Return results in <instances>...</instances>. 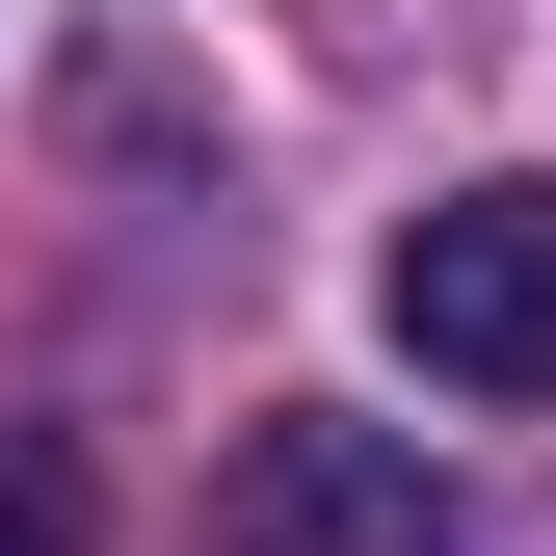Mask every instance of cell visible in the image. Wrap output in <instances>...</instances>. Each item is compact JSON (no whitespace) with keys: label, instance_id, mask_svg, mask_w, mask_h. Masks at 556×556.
I'll use <instances>...</instances> for the list:
<instances>
[{"label":"cell","instance_id":"6da1fadb","mask_svg":"<svg viewBox=\"0 0 556 556\" xmlns=\"http://www.w3.org/2000/svg\"><path fill=\"white\" fill-rule=\"evenodd\" d=\"M371 318L425 344V397H556V186H425L371 239Z\"/></svg>","mask_w":556,"mask_h":556},{"label":"cell","instance_id":"3957f363","mask_svg":"<svg viewBox=\"0 0 556 556\" xmlns=\"http://www.w3.org/2000/svg\"><path fill=\"white\" fill-rule=\"evenodd\" d=\"M106 504H80V451H53V425H0V556H80Z\"/></svg>","mask_w":556,"mask_h":556},{"label":"cell","instance_id":"7a4b0ae2","mask_svg":"<svg viewBox=\"0 0 556 556\" xmlns=\"http://www.w3.org/2000/svg\"><path fill=\"white\" fill-rule=\"evenodd\" d=\"M213 556H451V504H425V451H397V425L265 397V425L213 451Z\"/></svg>","mask_w":556,"mask_h":556}]
</instances>
